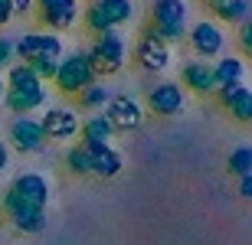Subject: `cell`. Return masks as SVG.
<instances>
[{
    "label": "cell",
    "mask_w": 252,
    "mask_h": 245,
    "mask_svg": "<svg viewBox=\"0 0 252 245\" xmlns=\"http://www.w3.org/2000/svg\"><path fill=\"white\" fill-rule=\"evenodd\" d=\"M190 29V3L187 0H154L151 3V23L148 33L167 43L170 49L187 39Z\"/></svg>",
    "instance_id": "obj_1"
},
{
    "label": "cell",
    "mask_w": 252,
    "mask_h": 245,
    "mask_svg": "<svg viewBox=\"0 0 252 245\" xmlns=\"http://www.w3.org/2000/svg\"><path fill=\"white\" fill-rule=\"evenodd\" d=\"M3 85H7L3 88V105L13 114H30L46 102V85L30 72V66H13L10 79Z\"/></svg>",
    "instance_id": "obj_2"
},
{
    "label": "cell",
    "mask_w": 252,
    "mask_h": 245,
    "mask_svg": "<svg viewBox=\"0 0 252 245\" xmlns=\"http://www.w3.org/2000/svg\"><path fill=\"white\" fill-rule=\"evenodd\" d=\"M85 59L92 66L95 79H105V76H118L125 69V59H128V46H125V36L118 29H108L102 36L92 39V46L85 49Z\"/></svg>",
    "instance_id": "obj_3"
},
{
    "label": "cell",
    "mask_w": 252,
    "mask_h": 245,
    "mask_svg": "<svg viewBox=\"0 0 252 245\" xmlns=\"http://www.w3.org/2000/svg\"><path fill=\"white\" fill-rule=\"evenodd\" d=\"M92 82H98L92 72V66H89V59H85V53H69V56L59 59V69H56V79H53V85H56L63 95H79L82 88H89Z\"/></svg>",
    "instance_id": "obj_4"
},
{
    "label": "cell",
    "mask_w": 252,
    "mask_h": 245,
    "mask_svg": "<svg viewBox=\"0 0 252 245\" xmlns=\"http://www.w3.org/2000/svg\"><path fill=\"white\" fill-rule=\"evenodd\" d=\"M190 49H193V59H203V62H213V59L223 56L226 49V33L216 20H196L193 27L187 29V39Z\"/></svg>",
    "instance_id": "obj_5"
},
{
    "label": "cell",
    "mask_w": 252,
    "mask_h": 245,
    "mask_svg": "<svg viewBox=\"0 0 252 245\" xmlns=\"http://www.w3.org/2000/svg\"><path fill=\"white\" fill-rule=\"evenodd\" d=\"M105 118L112 121L115 134H131L144 124V105L128 92H115L112 102L105 105Z\"/></svg>",
    "instance_id": "obj_6"
},
{
    "label": "cell",
    "mask_w": 252,
    "mask_h": 245,
    "mask_svg": "<svg viewBox=\"0 0 252 245\" xmlns=\"http://www.w3.org/2000/svg\"><path fill=\"white\" fill-rule=\"evenodd\" d=\"M148 111L158 114V118H177L184 108H187V92L180 88V82H174V79H164V82L151 85L148 92Z\"/></svg>",
    "instance_id": "obj_7"
},
{
    "label": "cell",
    "mask_w": 252,
    "mask_h": 245,
    "mask_svg": "<svg viewBox=\"0 0 252 245\" xmlns=\"http://www.w3.org/2000/svg\"><path fill=\"white\" fill-rule=\"evenodd\" d=\"M134 59H138V66L144 72H167L174 66V49L144 29L141 39H138V49H134Z\"/></svg>",
    "instance_id": "obj_8"
},
{
    "label": "cell",
    "mask_w": 252,
    "mask_h": 245,
    "mask_svg": "<svg viewBox=\"0 0 252 245\" xmlns=\"http://www.w3.org/2000/svg\"><path fill=\"white\" fill-rule=\"evenodd\" d=\"M17 56L23 59V66L36 59H63V39L56 33H27L17 39Z\"/></svg>",
    "instance_id": "obj_9"
},
{
    "label": "cell",
    "mask_w": 252,
    "mask_h": 245,
    "mask_svg": "<svg viewBox=\"0 0 252 245\" xmlns=\"http://www.w3.org/2000/svg\"><path fill=\"white\" fill-rule=\"evenodd\" d=\"M39 10V20H43V27L49 33H65V29H72L79 20H82V7H79V0H49L43 3Z\"/></svg>",
    "instance_id": "obj_10"
},
{
    "label": "cell",
    "mask_w": 252,
    "mask_h": 245,
    "mask_svg": "<svg viewBox=\"0 0 252 245\" xmlns=\"http://www.w3.org/2000/svg\"><path fill=\"white\" fill-rule=\"evenodd\" d=\"M85 154H89V170H92L95 177L102 180H112L118 177L125 170V157L118 147H112V144H98V141H85L82 144Z\"/></svg>",
    "instance_id": "obj_11"
},
{
    "label": "cell",
    "mask_w": 252,
    "mask_h": 245,
    "mask_svg": "<svg viewBox=\"0 0 252 245\" xmlns=\"http://www.w3.org/2000/svg\"><path fill=\"white\" fill-rule=\"evenodd\" d=\"M180 88L193 95H216V79H213V62L203 59H187L180 66Z\"/></svg>",
    "instance_id": "obj_12"
},
{
    "label": "cell",
    "mask_w": 252,
    "mask_h": 245,
    "mask_svg": "<svg viewBox=\"0 0 252 245\" xmlns=\"http://www.w3.org/2000/svg\"><path fill=\"white\" fill-rule=\"evenodd\" d=\"M39 124H43L46 141H69V137H75V134H79L82 118H79L72 108H49V111L39 118Z\"/></svg>",
    "instance_id": "obj_13"
},
{
    "label": "cell",
    "mask_w": 252,
    "mask_h": 245,
    "mask_svg": "<svg viewBox=\"0 0 252 245\" xmlns=\"http://www.w3.org/2000/svg\"><path fill=\"white\" fill-rule=\"evenodd\" d=\"M10 190L20 196L23 206L43 209V213H46V203H49V180L46 177H39V173H20Z\"/></svg>",
    "instance_id": "obj_14"
},
{
    "label": "cell",
    "mask_w": 252,
    "mask_h": 245,
    "mask_svg": "<svg viewBox=\"0 0 252 245\" xmlns=\"http://www.w3.org/2000/svg\"><path fill=\"white\" fill-rule=\"evenodd\" d=\"M10 137H13V147L20 154H39L46 147V134H43V124L36 118H17L10 124Z\"/></svg>",
    "instance_id": "obj_15"
},
{
    "label": "cell",
    "mask_w": 252,
    "mask_h": 245,
    "mask_svg": "<svg viewBox=\"0 0 252 245\" xmlns=\"http://www.w3.org/2000/svg\"><path fill=\"white\" fill-rule=\"evenodd\" d=\"M216 95H220V105L233 114L236 121H249V118H252V88L246 82L216 88Z\"/></svg>",
    "instance_id": "obj_16"
},
{
    "label": "cell",
    "mask_w": 252,
    "mask_h": 245,
    "mask_svg": "<svg viewBox=\"0 0 252 245\" xmlns=\"http://www.w3.org/2000/svg\"><path fill=\"white\" fill-rule=\"evenodd\" d=\"M213 79H216V88L246 82V62L239 56H220L213 62Z\"/></svg>",
    "instance_id": "obj_17"
},
{
    "label": "cell",
    "mask_w": 252,
    "mask_h": 245,
    "mask_svg": "<svg viewBox=\"0 0 252 245\" xmlns=\"http://www.w3.org/2000/svg\"><path fill=\"white\" fill-rule=\"evenodd\" d=\"M213 13L220 17V23L243 27L246 20H252V0H216Z\"/></svg>",
    "instance_id": "obj_18"
},
{
    "label": "cell",
    "mask_w": 252,
    "mask_h": 245,
    "mask_svg": "<svg viewBox=\"0 0 252 245\" xmlns=\"http://www.w3.org/2000/svg\"><path fill=\"white\" fill-rule=\"evenodd\" d=\"M92 3L102 10V17L108 20L112 29L131 23V17H134V3H131V0H92Z\"/></svg>",
    "instance_id": "obj_19"
},
{
    "label": "cell",
    "mask_w": 252,
    "mask_h": 245,
    "mask_svg": "<svg viewBox=\"0 0 252 245\" xmlns=\"http://www.w3.org/2000/svg\"><path fill=\"white\" fill-rule=\"evenodd\" d=\"M79 134H82V144L85 141H98V144H108L112 141V121L105 118V111H95V114H89L82 121V128H79Z\"/></svg>",
    "instance_id": "obj_20"
},
{
    "label": "cell",
    "mask_w": 252,
    "mask_h": 245,
    "mask_svg": "<svg viewBox=\"0 0 252 245\" xmlns=\"http://www.w3.org/2000/svg\"><path fill=\"white\" fill-rule=\"evenodd\" d=\"M112 88H105L102 82H92L89 88H82V92L75 95V102H79V108H85L89 114H95V111H102L105 105L112 102Z\"/></svg>",
    "instance_id": "obj_21"
},
{
    "label": "cell",
    "mask_w": 252,
    "mask_h": 245,
    "mask_svg": "<svg viewBox=\"0 0 252 245\" xmlns=\"http://www.w3.org/2000/svg\"><path fill=\"white\" fill-rule=\"evenodd\" d=\"M13 229L23 232V236H39V232H46V213L43 209H20L17 216H10Z\"/></svg>",
    "instance_id": "obj_22"
},
{
    "label": "cell",
    "mask_w": 252,
    "mask_h": 245,
    "mask_svg": "<svg viewBox=\"0 0 252 245\" xmlns=\"http://www.w3.org/2000/svg\"><path fill=\"white\" fill-rule=\"evenodd\" d=\"M226 173L229 177H246V173H252V141H243L236 144L233 151H229V157H226Z\"/></svg>",
    "instance_id": "obj_23"
},
{
    "label": "cell",
    "mask_w": 252,
    "mask_h": 245,
    "mask_svg": "<svg viewBox=\"0 0 252 245\" xmlns=\"http://www.w3.org/2000/svg\"><path fill=\"white\" fill-rule=\"evenodd\" d=\"M65 167L72 170L75 177H89V173H92V170H89V154H85L82 144H75V147L65 151Z\"/></svg>",
    "instance_id": "obj_24"
},
{
    "label": "cell",
    "mask_w": 252,
    "mask_h": 245,
    "mask_svg": "<svg viewBox=\"0 0 252 245\" xmlns=\"http://www.w3.org/2000/svg\"><path fill=\"white\" fill-rule=\"evenodd\" d=\"M0 209H3V213H7V219H10V216H17L20 209H27V206H23V203H20V196L7 187V190H3V196H0Z\"/></svg>",
    "instance_id": "obj_25"
},
{
    "label": "cell",
    "mask_w": 252,
    "mask_h": 245,
    "mask_svg": "<svg viewBox=\"0 0 252 245\" xmlns=\"http://www.w3.org/2000/svg\"><path fill=\"white\" fill-rule=\"evenodd\" d=\"M236 43H239V49L252 59V20H246L243 27H236Z\"/></svg>",
    "instance_id": "obj_26"
},
{
    "label": "cell",
    "mask_w": 252,
    "mask_h": 245,
    "mask_svg": "<svg viewBox=\"0 0 252 245\" xmlns=\"http://www.w3.org/2000/svg\"><path fill=\"white\" fill-rule=\"evenodd\" d=\"M17 56V43H13V39H3L0 36V69L3 66H10V59Z\"/></svg>",
    "instance_id": "obj_27"
},
{
    "label": "cell",
    "mask_w": 252,
    "mask_h": 245,
    "mask_svg": "<svg viewBox=\"0 0 252 245\" xmlns=\"http://www.w3.org/2000/svg\"><path fill=\"white\" fill-rule=\"evenodd\" d=\"M33 0H10V10H13V17H30L33 13Z\"/></svg>",
    "instance_id": "obj_28"
},
{
    "label": "cell",
    "mask_w": 252,
    "mask_h": 245,
    "mask_svg": "<svg viewBox=\"0 0 252 245\" xmlns=\"http://www.w3.org/2000/svg\"><path fill=\"white\" fill-rule=\"evenodd\" d=\"M239 196H243V199H249V203H252V173L239 177Z\"/></svg>",
    "instance_id": "obj_29"
},
{
    "label": "cell",
    "mask_w": 252,
    "mask_h": 245,
    "mask_svg": "<svg viewBox=\"0 0 252 245\" xmlns=\"http://www.w3.org/2000/svg\"><path fill=\"white\" fill-rule=\"evenodd\" d=\"M13 20V10H10V0H0V29Z\"/></svg>",
    "instance_id": "obj_30"
},
{
    "label": "cell",
    "mask_w": 252,
    "mask_h": 245,
    "mask_svg": "<svg viewBox=\"0 0 252 245\" xmlns=\"http://www.w3.org/2000/svg\"><path fill=\"white\" fill-rule=\"evenodd\" d=\"M7 157H10V154H7V144H3V141H0V170H3V167H7Z\"/></svg>",
    "instance_id": "obj_31"
},
{
    "label": "cell",
    "mask_w": 252,
    "mask_h": 245,
    "mask_svg": "<svg viewBox=\"0 0 252 245\" xmlns=\"http://www.w3.org/2000/svg\"><path fill=\"white\" fill-rule=\"evenodd\" d=\"M3 88H7V85H3V76H0V105H3Z\"/></svg>",
    "instance_id": "obj_32"
},
{
    "label": "cell",
    "mask_w": 252,
    "mask_h": 245,
    "mask_svg": "<svg viewBox=\"0 0 252 245\" xmlns=\"http://www.w3.org/2000/svg\"><path fill=\"white\" fill-rule=\"evenodd\" d=\"M206 3H210V7H213V3H216V0H206Z\"/></svg>",
    "instance_id": "obj_33"
},
{
    "label": "cell",
    "mask_w": 252,
    "mask_h": 245,
    "mask_svg": "<svg viewBox=\"0 0 252 245\" xmlns=\"http://www.w3.org/2000/svg\"><path fill=\"white\" fill-rule=\"evenodd\" d=\"M249 124H252V118H249Z\"/></svg>",
    "instance_id": "obj_34"
},
{
    "label": "cell",
    "mask_w": 252,
    "mask_h": 245,
    "mask_svg": "<svg viewBox=\"0 0 252 245\" xmlns=\"http://www.w3.org/2000/svg\"><path fill=\"white\" fill-rule=\"evenodd\" d=\"M89 3H92V0H89Z\"/></svg>",
    "instance_id": "obj_35"
}]
</instances>
